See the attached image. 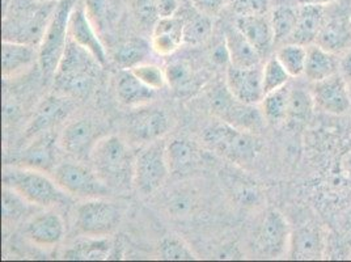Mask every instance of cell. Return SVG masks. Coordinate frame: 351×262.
Instances as JSON below:
<instances>
[{
  "label": "cell",
  "instance_id": "6da1fadb",
  "mask_svg": "<svg viewBox=\"0 0 351 262\" xmlns=\"http://www.w3.org/2000/svg\"><path fill=\"white\" fill-rule=\"evenodd\" d=\"M58 1L3 0V41L40 46Z\"/></svg>",
  "mask_w": 351,
  "mask_h": 262
},
{
  "label": "cell",
  "instance_id": "7a4b0ae2",
  "mask_svg": "<svg viewBox=\"0 0 351 262\" xmlns=\"http://www.w3.org/2000/svg\"><path fill=\"white\" fill-rule=\"evenodd\" d=\"M101 69L103 66L97 59L69 37L54 73V88L59 95L73 100L87 99L97 87Z\"/></svg>",
  "mask_w": 351,
  "mask_h": 262
},
{
  "label": "cell",
  "instance_id": "3957f363",
  "mask_svg": "<svg viewBox=\"0 0 351 262\" xmlns=\"http://www.w3.org/2000/svg\"><path fill=\"white\" fill-rule=\"evenodd\" d=\"M95 172L110 189H126L134 180L135 158L117 135H105L93 148L90 159Z\"/></svg>",
  "mask_w": 351,
  "mask_h": 262
},
{
  "label": "cell",
  "instance_id": "277c9868",
  "mask_svg": "<svg viewBox=\"0 0 351 262\" xmlns=\"http://www.w3.org/2000/svg\"><path fill=\"white\" fill-rule=\"evenodd\" d=\"M3 187L14 190L29 204L53 207L67 202V193L45 172L27 167H7L3 171Z\"/></svg>",
  "mask_w": 351,
  "mask_h": 262
},
{
  "label": "cell",
  "instance_id": "5b68a950",
  "mask_svg": "<svg viewBox=\"0 0 351 262\" xmlns=\"http://www.w3.org/2000/svg\"><path fill=\"white\" fill-rule=\"evenodd\" d=\"M204 141L211 151L236 165H249L257 159L263 142L256 132L240 130L226 122L208 126Z\"/></svg>",
  "mask_w": 351,
  "mask_h": 262
},
{
  "label": "cell",
  "instance_id": "8992f818",
  "mask_svg": "<svg viewBox=\"0 0 351 262\" xmlns=\"http://www.w3.org/2000/svg\"><path fill=\"white\" fill-rule=\"evenodd\" d=\"M77 0H59L56 12L38 46V63L45 76H54L69 43V23Z\"/></svg>",
  "mask_w": 351,
  "mask_h": 262
},
{
  "label": "cell",
  "instance_id": "52a82bcc",
  "mask_svg": "<svg viewBox=\"0 0 351 262\" xmlns=\"http://www.w3.org/2000/svg\"><path fill=\"white\" fill-rule=\"evenodd\" d=\"M171 175L167 143L160 139L143 147L135 156L132 184L143 195L154 194Z\"/></svg>",
  "mask_w": 351,
  "mask_h": 262
},
{
  "label": "cell",
  "instance_id": "ba28073f",
  "mask_svg": "<svg viewBox=\"0 0 351 262\" xmlns=\"http://www.w3.org/2000/svg\"><path fill=\"white\" fill-rule=\"evenodd\" d=\"M210 104L213 113L226 122L240 130L260 132L265 125L263 109L257 105H250L239 102L230 92L227 86L215 88L210 96Z\"/></svg>",
  "mask_w": 351,
  "mask_h": 262
},
{
  "label": "cell",
  "instance_id": "9c48e42d",
  "mask_svg": "<svg viewBox=\"0 0 351 262\" xmlns=\"http://www.w3.org/2000/svg\"><path fill=\"white\" fill-rule=\"evenodd\" d=\"M53 177L59 188L76 198H105L110 188L104 182L93 168L79 161H64L56 167Z\"/></svg>",
  "mask_w": 351,
  "mask_h": 262
},
{
  "label": "cell",
  "instance_id": "30bf717a",
  "mask_svg": "<svg viewBox=\"0 0 351 262\" xmlns=\"http://www.w3.org/2000/svg\"><path fill=\"white\" fill-rule=\"evenodd\" d=\"M119 222V207L104 198L87 200L76 209L75 227L88 237H106L117 230Z\"/></svg>",
  "mask_w": 351,
  "mask_h": 262
},
{
  "label": "cell",
  "instance_id": "8fae6325",
  "mask_svg": "<svg viewBox=\"0 0 351 262\" xmlns=\"http://www.w3.org/2000/svg\"><path fill=\"white\" fill-rule=\"evenodd\" d=\"M105 136L100 121L92 117H80L70 122L60 134V146L76 160H89L93 148Z\"/></svg>",
  "mask_w": 351,
  "mask_h": 262
},
{
  "label": "cell",
  "instance_id": "7c38bea8",
  "mask_svg": "<svg viewBox=\"0 0 351 262\" xmlns=\"http://www.w3.org/2000/svg\"><path fill=\"white\" fill-rule=\"evenodd\" d=\"M291 228L287 219L277 210H270L260 224L256 243L266 259H279L289 254Z\"/></svg>",
  "mask_w": 351,
  "mask_h": 262
},
{
  "label": "cell",
  "instance_id": "4fadbf2b",
  "mask_svg": "<svg viewBox=\"0 0 351 262\" xmlns=\"http://www.w3.org/2000/svg\"><path fill=\"white\" fill-rule=\"evenodd\" d=\"M171 128V118L158 108H142L128 117L126 131L134 143L149 145L160 141Z\"/></svg>",
  "mask_w": 351,
  "mask_h": 262
},
{
  "label": "cell",
  "instance_id": "5bb4252c",
  "mask_svg": "<svg viewBox=\"0 0 351 262\" xmlns=\"http://www.w3.org/2000/svg\"><path fill=\"white\" fill-rule=\"evenodd\" d=\"M311 95L315 108L328 115L341 116L351 108L350 84L339 73L313 83Z\"/></svg>",
  "mask_w": 351,
  "mask_h": 262
},
{
  "label": "cell",
  "instance_id": "9a60e30c",
  "mask_svg": "<svg viewBox=\"0 0 351 262\" xmlns=\"http://www.w3.org/2000/svg\"><path fill=\"white\" fill-rule=\"evenodd\" d=\"M75 109V102L71 97L63 95H50L44 99L41 104L37 106L33 118L25 130L24 139L32 141L34 136L46 132L53 131L62 121L71 115Z\"/></svg>",
  "mask_w": 351,
  "mask_h": 262
},
{
  "label": "cell",
  "instance_id": "2e32d148",
  "mask_svg": "<svg viewBox=\"0 0 351 262\" xmlns=\"http://www.w3.org/2000/svg\"><path fill=\"white\" fill-rule=\"evenodd\" d=\"M69 37L76 44L88 50L101 63L103 67L106 64L108 56L105 47L97 36V29L95 28L88 16L83 0H77L73 5L69 23Z\"/></svg>",
  "mask_w": 351,
  "mask_h": 262
},
{
  "label": "cell",
  "instance_id": "e0dca14e",
  "mask_svg": "<svg viewBox=\"0 0 351 262\" xmlns=\"http://www.w3.org/2000/svg\"><path fill=\"white\" fill-rule=\"evenodd\" d=\"M226 86L239 102L258 105L265 97L263 69L258 66L241 69L230 64L227 69Z\"/></svg>",
  "mask_w": 351,
  "mask_h": 262
},
{
  "label": "cell",
  "instance_id": "ac0fdd59",
  "mask_svg": "<svg viewBox=\"0 0 351 262\" xmlns=\"http://www.w3.org/2000/svg\"><path fill=\"white\" fill-rule=\"evenodd\" d=\"M57 160V135L46 131L29 141L21 152V167L37 169L45 174L54 172Z\"/></svg>",
  "mask_w": 351,
  "mask_h": 262
},
{
  "label": "cell",
  "instance_id": "d6986e66",
  "mask_svg": "<svg viewBox=\"0 0 351 262\" xmlns=\"http://www.w3.org/2000/svg\"><path fill=\"white\" fill-rule=\"evenodd\" d=\"M167 160L171 175L184 178L201 167L204 156L198 146L189 139L175 138L167 145Z\"/></svg>",
  "mask_w": 351,
  "mask_h": 262
},
{
  "label": "cell",
  "instance_id": "ffe728a7",
  "mask_svg": "<svg viewBox=\"0 0 351 262\" xmlns=\"http://www.w3.org/2000/svg\"><path fill=\"white\" fill-rule=\"evenodd\" d=\"M325 248L322 228L316 224H303L291 231L289 257L293 260H320Z\"/></svg>",
  "mask_w": 351,
  "mask_h": 262
},
{
  "label": "cell",
  "instance_id": "44dd1931",
  "mask_svg": "<svg viewBox=\"0 0 351 262\" xmlns=\"http://www.w3.org/2000/svg\"><path fill=\"white\" fill-rule=\"evenodd\" d=\"M63 219L54 211H45L28 222L25 235L38 247L53 248L58 246L64 237Z\"/></svg>",
  "mask_w": 351,
  "mask_h": 262
},
{
  "label": "cell",
  "instance_id": "7402d4cb",
  "mask_svg": "<svg viewBox=\"0 0 351 262\" xmlns=\"http://www.w3.org/2000/svg\"><path fill=\"white\" fill-rule=\"evenodd\" d=\"M328 19L326 7L302 4L298 10V23L289 43L311 46L316 40Z\"/></svg>",
  "mask_w": 351,
  "mask_h": 262
},
{
  "label": "cell",
  "instance_id": "603a6c76",
  "mask_svg": "<svg viewBox=\"0 0 351 262\" xmlns=\"http://www.w3.org/2000/svg\"><path fill=\"white\" fill-rule=\"evenodd\" d=\"M234 27L247 37L261 58L266 57L276 44L271 21L266 15L237 16Z\"/></svg>",
  "mask_w": 351,
  "mask_h": 262
},
{
  "label": "cell",
  "instance_id": "cb8c5ba5",
  "mask_svg": "<svg viewBox=\"0 0 351 262\" xmlns=\"http://www.w3.org/2000/svg\"><path fill=\"white\" fill-rule=\"evenodd\" d=\"M184 44L182 16L160 17L152 29L151 46L159 56H171Z\"/></svg>",
  "mask_w": 351,
  "mask_h": 262
},
{
  "label": "cell",
  "instance_id": "d4e9b609",
  "mask_svg": "<svg viewBox=\"0 0 351 262\" xmlns=\"http://www.w3.org/2000/svg\"><path fill=\"white\" fill-rule=\"evenodd\" d=\"M38 60L36 46L3 41L1 44V75L4 79H12L27 70Z\"/></svg>",
  "mask_w": 351,
  "mask_h": 262
},
{
  "label": "cell",
  "instance_id": "484cf974",
  "mask_svg": "<svg viewBox=\"0 0 351 262\" xmlns=\"http://www.w3.org/2000/svg\"><path fill=\"white\" fill-rule=\"evenodd\" d=\"M316 45L332 54L343 56L351 47V24L346 16H330L316 40Z\"/></svg>",
  "mask_w": 351,
  "mask_h": 262
},
{
  "label": "cell",
  "instance_id": "4316f807",
  "mask_svg": "<svg viewBox=\"0 0 351 262\" xmlns=\"http://www.w3.org/2000/svg\"><path fill=\"white\" fill-rule=\"evenodd\" d=\"M337 73H339L338 56L329 53L319 45L307 46V62L304 69V76L311 83L322 82Z\"/></svg>",
  "mask_w": 351,
  "mask_h": 262
},
{
  "label": "cell",
  "instance_id": "83f0119b",
  "mask_svg": "<svg viewBox=\"0 0 351 262\" xmlns=\"http://www.w3.org/2000/svg\"><path fill=\"white\" fill-rule=\"evenodd\" d=\"M224 44L228 50L230 63L234 67L248 69L260 64L261 56L236 27H231L226 30Z\"/></svg>",
  "mask_w": 351,
  "mask_h": 262
},
{
  "label": "cell",
  "instance_id": "f1b7e54d",
  "mask_svg": "<svg viewBox=\"0 0 351 262\" xmlns=\"http://www.w3.org/2000/svg\"><path fill=\"white\" fill-rule=\"evenodd\" d=\"M155 92L142 83L130 70H123L118 76V100L126 106H145L155 99Z\"/></svg>",
  "mask_w": 351,
  "mask_h": 262
},
{
  "label": "cell",
  "instance_id": "f546056e",
  "mask_svg": "<svg viewBox=\"0 0 351 262\" xmlns=\"http://www.w3.org/2000/svg\"><path fill=\"white\" fill-rule=\"evenodd\" d=\"M315 104L311 92L304 88H291L289 113H287V125L291 129H300L306 126L311 119Z\"/></svg>",
  "mask_w": 351,
  "mask_h": 262
},
{
  "label": "cell",
  "instance_id": "4dcf8cb0",
  "mask_svg": "<svg viewBox=\"0 0 351 262\" xmlns=\"http://www.w3.org/2000/svg\"><path fill=\"white\" fill-rule=\"evenodd\" d=\"M291 88L289 86L279 88L267 95H265L263 102V113L267 123L273 126H279L286 123L289 113Z\"/></svg>",
  "mask_w": 351,
  "mask_h": 262
},
{
  "label": "cell",
  "instance_id": "1f68e13d",
  "mask_svg": "<svg viewBox=\"0 0 351 262\" xmlns=\"http://www.w3.org/2000/svg\"><path fill=\"white\" fill-rule=\"evenodd\" d=\"M112 243L105 237H90L86 241H80L77 244H73L69 248L63 259L66 260H89V261H97V260H106L112 250Z\"/></svg>",
  "mask_w": 351,
  "mask_h": 262
},
{
  "label": "cell",
  "instance_id": "d6a6232c",
  "mask_svg": "<svg viewBox=\"0 0 351 262\" xmlns=\"http://www.w3.org/2000/svg\"><path fill=\"white\" fill-rule=\"evenodd\" d=\"M151 49L152 46L145 38L134 37L119 45L114 54V60L122 70H132L146 62Z\"/></svg>",
  "mask_w": 351,
  "mask_h": 262
},
{
  "label": "cell",
  "instance_id": "836d02e7",
  "mask_svg": "<svg viewBox=\"0 0 351 262\" xmlns=\"http://www.w3.org/2000/svg\"><path fill=\"white\" fill-rule=\"evenodd\" d=\"M224 174V184L237 204L249 207L260 202L261 193L254 182L249 181L248 178L243 176L237 175L234 171H227Z\"/></svg>",
  "mask_w": 351,
  "mask_h": 262
},
{
  "label": "cell",
  "instance_id": "e575fe53",
  "mask_svg": "<svg viewBox=\"0 0 351 262\" xmlns=\"http://www.w3.org/2000/svg\"><path fill=\"white\" fill-rule=\"evenodd\" d=\"M298 10L299 4L295 7L293 4H278L270 16L271 27L274 32L276 44L290 41L293 30L298 23Z\"/></svg>",
  "mask_w": 351,
  "mask_h": 262
},
{
  "label": "cell",
  "instance_id": "d590c367",
  "mask_svg": "<svg viewBox=\"0 0 351 262\" xmlns=\"http://www.w3.org/2000/svg\"><path fill=\"white\" fill-rule=\"evenodd\" d=\"M194 10V8H193ZM184 19V44L199 45L205 43L213 30V17L194 10Z\"/></svg>",
  "mask_w": 351,
  "mask_h": 262
},
{
  "label": "cell",
  "instance_id": "8d00e7d4",
  "mask_svg": "<svg viewBox=\"0 0 351 262\" xmlns=\"http://www.w3.org/2000/svg\"><path fill=\"white\" fill-rule=\"evenodd\" d=\"M276 57L291 78L304 75L307 62V46L289 43L279 49Z\"/></svg>",
  "mask_w": 351,
  "mask_h": 262
},
{
  "label": "cell",
  "instance_id": "74e56055",
  "mask_svg": "<svg viewBox=\"0 0 351 262\" xmlns=\"http://www.w3.org/2000/svg\"><path fill=\"white\" fill-rule=\"evenodd\" d=\"M167 211L173 218H186L191 217L198 207L197 194L191 189L181 188L169 194L165 202Z\"/></svg>",
  "mask_w": 351,
  "mask_h": 262
},
{
  "label": "cell",
  "instance_id": "f35d334b",
  "mask_svg": "<svg viewBox=\"0 0 351 262\" xmlns=\"http://www.w3.org/2000/svg\"><path fill=\"white\" fill-rule=\"evenodd\" d=\"M159 253L161 260L168 261H191L197 259L189 246L182 239L173 235L161 239Z\"/></svg>",
  "mask_w": 351,
  "mask_h": 262
},
{
  "label": "cell",
  "instance_id": "ab89813d",
  "mask_svg": "<svg viewBox=\"0 0 351 262\" xmlns=\"http://www.w3.org/2000/svg\"><path fill=\"white\" fill-rule=\"evenodd\" d=\"M290 75L286 69L282 66L277 57L267 59L263 67V84L265 95L277 91L279 88L289 84Z\"/></svg>",
  "mask_w": 351,
  "mask_h": 262
},
{
  "label": "cell",
  "instance_id": "60d3db41",
  "mask_svg": "<svg viewBox=\"0 0 351 262\" xmlns=\"http://www.w3.org/2000/svg\"><path fill=\"white\" fill-rule=\"evenodd\" d=\"M167 82L169 87L178 93H186L195 88V79L191 67L185 63H172L165 70Z\"/></svg>",
  "mask_w": 351,
  "mask_h": 262
},
{
  "label": "cell",
  "instance_id": "b9f144b4",
  "mask_svg": "<svg viewBox=\"0 0 351 262\" xmlns=\"http://www.w3.org/2000/svg\"><path fill=\"white\" fill-rule=\"evenodd\" d=\"M132 10L138 24L145 29H154L160 19L156 0H132Z\"/></svg>",
  "mask_w": 351,
  "mask_h": 262
},
{
  "label": "cell",
  "instance_id": "7bdbcfd3",
  "mask_svg": "<svg viewBox=\"0 0 351 262\" xmlns=\"http://www.w3.org/2000/svg\"><path fill=\"white\" fill-rule=\"evenodd\" d=\"M28 204L14 190L3 188V220L5 223H15L23 218Z\"/></svg>",
  "mask_w": 351,
  "mask_h": 262
},
{
  "label": "cell",
  "instance_id": "ee69618b",
  "mask_svg": "<svg viewBox=\"0 0 351 262\" xmlns=\"http://www.w3.org/2000/svg\"><path fill=\"white\" fill-rule=\"evenodd\" d=\"M142 83H145L147 87L152 88L154 91H159L165 87L167 75L159 66L152 63H142L130 70Z\"/></svg>",
  "mask_w": 351,
  "mask_h": 262
},
{
  "label": "cell",
  "instance_id": "f6af8a7d",
  "mask_svg": "<svg viewBox=\"0 0 351 262\" xmlns=\"http://www.w3.org/2000/svg\"><path fill=\"white\" fill-rule=\"evenodd\" d=\"M237 16L266 15L271 0H228Z\"/></svg>",
  "mask_w": 351,
  "mask_h": 262
},
{
  "label": "cell",
  "instance_id": "bcb514c9",
  "mask_svg": "<svg viewBox=\"0 0 351 262\" xmlns=\"http://www.w3.org/2000/svg\"><path fill=\"white\" fill-rule=\"evenodd\" d=\"M191 3L195 11L208 17H215L227 5L228 0H191Z\"/></svg>",
  "mask_w": 351,
  "mask_h": 262
},
{
  "label": "cell",
  "instance_id": "7dc6e473",
  "mask_svg": "<svg viewBox=\"0 0 351 262\" xmlns=\"http://www.w3.org/2000/svg\"><path fill=\"white\" fill-rule=\"evenodd\" d=\"M338 175L346 182H351V151L346 152L338 163Z\"/></svg>",
  "mask_w": 351,
  "mask_h": 262
},
{
  "label": "cell",
  "instance_id": "c3c4849f",
  "mask_svg": "<svg viewBox=\"0 0 351 262\" xmlns=\"http://www.w3.org/2000/svg\"><path fill=\"white\" fill-rule=\"evenodd\" d=\"M339 73L351 83V47L339 59Z\"/></svg>",
  "mask_w": 351,
  "mask_h": 262
},
{
  "label": "cell",
  "instance_id": "681fc988",
  "mask_svg": "<svg viewBox=\"0 0 351 262\" xmlns=\"http://www.w3.org/2000/svg\"><path fill=\"white\" fill-rule=\"evenodd\" d=\"M214 60L220 64L230 62V56H228V50H227L226 44H221L217 47V50L214 51Z\"/></svg>",
  "mask_w": 351,
  "mask_h": 262
},
{
  "label": "cell",
  "instance_id": "f907efd6",
  "mask_svg": "<svg viewBox=\"0 0 351 262\" xmlns=\"http://www.w3.org/2000/svg\"><path fill=\"white\" fill-rule=\"evenodd\" d=\"M296 4H312V5H324L328 7L330 4H335L338 0H293Z\"/></svg>",
  "mask_w": 351,
  "mask_h": 262
},
{
  "label": "cell",
  "instance_id": "816d5d0a",
  "mask_svg": "<svg viewBox=\"0 0 351 262\" xmlns=\"http://www.w3.org/2000/svg\"><path fill=\"white\" fill-rule=\"evenodd\" d=\"M45 1H59V0H45Z\"/></svg>",
  "mask_w": 351,
  "mask_h": 262
},
{
  "label": "cell",
  "instance_id": "f5cc1de1",
  "mask_svg": "<svg viewBox=\"0 0 351 262\" xmlns=\"http://www.w3.org/2000/svg\"><path fill=\"white\" fill-rule=\"evenodd\" d=\"M350 95H351V83H350Z\"/></svg>",
  "mask_w": 351,
  "mask_h": 262
}]
</instances>
